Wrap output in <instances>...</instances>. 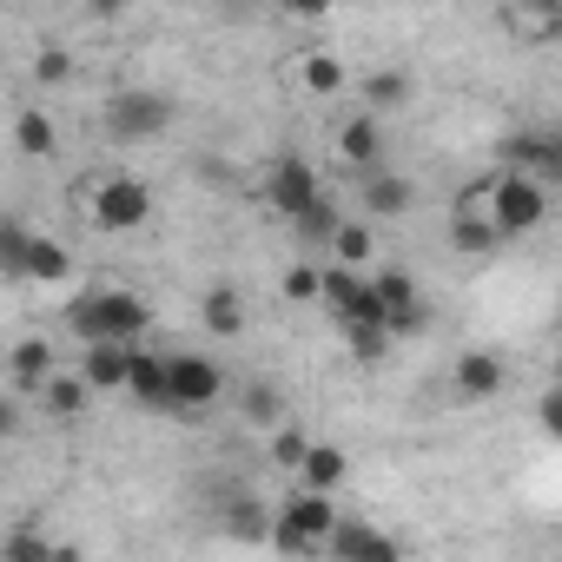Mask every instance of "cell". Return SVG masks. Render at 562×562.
<instances>
[{
  "mask_svg": "<svg viewBox=\"0 0 562 562\" xmlns=\"http://www.w3.org/2000/svg\"><path fill=\"white\" fill-rule=\"evenodd\" d=\"M146 318H153V305L139 292H80L67 305V325L80 345H139Z\"/></svg>",
  "mask_w": 562,
  "mask_h": 562,
  "instance_id": "obj_1",
  "label": "cell"
},
{
  "mask_svg": "<svg viewBox=\"0 0 562 562\" xmlns=\"http://www.w3.org/2000/svg\"><path fill=\"white\" fill-rule=\"evenodd\" d=\"M331 529H338V503H331V496H312V490H292V503L271 516V536H265V542H271L278 555H305V549H318Z\"/></svg>",
  "mask_w": 562,
  "mask_h": 562,
  "instance_id": "obj_2",
  "label": "cell"
},
{
  "mask_svg": "<svg viewBox=\"0 0 562 562\" xmlns=\"http://www.w3.org/2000/svg\"><path fill=\"white\" fill-rule=\"evenodd\" d=\"M483 218L496 225V238L536 232V225L549 218V192H542L536 179H522V172H496V186H490V205H483Z\"/></svg>",
  "mask_w": 562,
  "mask_h": 562,
  "instance_id": "obj_3",
  "label": "cell"
},
{
  "mask_svg": "<svg viewBox=\"0 0 562 562\" xmlns=\"http://www.w3.org/2000/svg\"><path fill=\"white\" fill-rule=\"evenodd\" d=\"M166 126H172V100L153 93V87H126V93L106 100V133H113L120 146H146V139H159Z\"/></svg>",
  "mask_w": 562,
  "mask_h": 562,
  "instance_id": "obj_4",
  "label": "cell"
},
{
  "mask_svg": "<svg viewBox=\"0 0 562 562\" xmlns=\"http://www.w3.org/2000/svg\"><path fill=\"white\" fill-rule=\"evenodd\" d=\"M87 212H93L100 232H139V225L153 218V186L133 179V172H106V179L93 186Z\"/></svg>",
  "mask_w": 562,
  "mask_h": 562,
  "instance_id": "obj_5",
  "label": "cell"
},
{
  "mask_svg": "<svg viewBox=\"0 0 562 562\" xmlns=\"http://www.w3.org/2000/svg\"><path fill=\"white\" fill-rule=\"evenodd\" d=\"M225 397V364L218 358H166V411H212Z\"/></svg>",
  "mask_w": 562,
  "mask_h": 562,
  "instance_id": "obj_6",
  "label": "cell"
},
{
  "mask_svg": "<svg viewBox=\"0 0 562 562\" xmlns=\"http://www.w3.org/2000/svg\"><path fill=\"white\" fill-rule=\"evenodd\" d=\"M265 199H271V212L299 218L312 199H325V186H318L312 159H299V153H278V159H271V172H265Z\"/></svg>",
  "mask_w": 562,
  "mask_h": 562,
  "instance_id": "obj_7",
  "label": "cell"
},
{
  "mask_svg": "<svg viewBox=\"0 0 562 562\" xmlns=\"http://www.w3.org/2000/svg\"><path fill=\"white\" fill-rule=\"evenodd\" d=\"M371 292H378V305H384V331H391V345L424 331V299H417V285H411L404 271H371Z\"/></svg>",
  "mask_w": 562,
  "mask_h": 562,
  "instance_id": "obj_8",
  "label": "cell"
},
{
  "mask_svg": "<svg viewBox=\"0 0 562 562\" xmlns=\"http://www.w3.org/2000/svg\"><path fill=\"white\" fill-rule=\"evenodd\" d=\"M503 172H522V179H536L542 192L562 179V139L555 133H516L509 146H503Z\"/></svg>",
  "mask_w": 562,
  "mask_h": 562,
  "instance_id": "obj_9",
  "label": "cell"
},
{
  "mask_svg": "<svg viewBox=\"0 0 562 562\" xmlns=\"http://www.w3.org/2000/svg\"><path fill=\"white\" fill-rule=\"evenodd\" d=\"M338 562H404V549L378 529V522H358V516H338V529L325 536Z\"/></svg>",
  "mask_w": 562,
  "mask_h": 562,
  "instance_id": "obj_10",
  "label": "cell"
},
{
  "mask_svg": "<svg viewBox=\"0 0 562 562\" xmlns=\"http://www.w3.org/2000/svg\"><path fill=\"white\" fill-rule=\"evenodd\" d=\"M338 153H345V166H351L358 179L384 172V126H378V113H351L345 133H338Z\"/></svg>",
  "mask_w": 562,
  "mask_h": 562,
  "instance_id": "obj_11",
  "label": "cell"
},
{
  "mask_svg": "<svg viewBox=\"0 0 562 562\" xmlns=\"http://www.w3.org/2000/svg\"><path fill=\"white\" fill-rule=\"evenodd\" d=\"M292 476H299V490H312V496H338V483L351 476V457H345L338 443H312Z\"/></svg>",
  "mask_w": 562,
  "mask_h": 562,
  "instance_id": "obj_12",
  "label": "cell"
},
{
  "mask_svg": "<svg viewBox=\"0 0 562 562\" xmlns=\"http://www.w3.org/2000/svg\"><path fill=\"white\" fill-rule=\"evenodd\" d=\"M450 384H457V397H496L509 384V371H503L496 351H463L457 371H450Z\"/></svg>",
  "mask_w": 562,
  "mask_h": 562,
  "instance_id": "obj_13",
  "label": "cell"
},
{
  "mask_svg": "<svg viewBox=\"0 0 562 562\" xmlns=\"http://www.w3.org/2000/svg\"><path fill=\"white\" fill-rule=\"evenodd\" d=\"M0 364H8V378H14V391H41L60 364H54V345L47 338H21L8 358H0Z\"/></svg>",
  "mask_w": 562,
  "mask_h": 562,
  "instance_id": "obj_14",
  "label": "cell"
},
{
  "mask_svg": "<svg viewBox=\"0 0 562 562\" xmlns=\"http://www.w3.org/2000/svg\"><path fill=\"white\" fill-rule=\"evenodd\" d=\"M126 391H133L146 411H166V358L146 351V345H133V351H126Z\"/></svg>",
  "mask_w": 562,
  "mask_h": 562,
  "instance_id": "obj_15",
  "label": "cell"
},
{
  "mask_svg": "<svg viewBox=\"0 0 562 562\" xmlns=\"http://www.w3.org/2000/svg\"><path fill=\"white\" fill-rule=\"evenodd\" d=\"M411 205H417V186L404 172H371L364 179V212L371 218H404Z\"/></svg>",
  "mask_w": 562,
  "mask_h": 562,
  "instance_id": "obj_16",
  "label": "cell"
},
{
  "mask_svg": "<svg viewBox=\"0 0 562 562\" xmlns=\"http://www.w3.org/2000/svg\"><path fill=\"white\" fill-rule=\"evenodd\" d=\"M14 146H21L27 159H54V153H60L54 113H47V106H21V113H14Z\"/></svg>",
  "mask_w": 562,
  "mask_h": 562,
  "instance_id": "obj_17",
  "label": "cell"
},
{
  "mask_svg": "<svg viewBox=\"0 0 562 562\" xmlns=\"http://www.w3.org/2000/svg\"><path fill=\"white\" fill-rule=\"evenodd\" d=\"M126 351L133 345H87V364H80L87 391H126Z\"/></svg>",
  "mask_w": 562,
  "mask_h": 562,
  "instance_id": "obj_18",
  "label": "cell"
},
{
  "mask_svg": "<svg viewBox=\"0 0 562 562\" xmlns=\"http://www.w3.org/2000/svg\"><path fill=\"white\" fill-rule=\"evenodd\" d=\"M199 318H205L212 338H238V331H245V299H238L232 285H212L205 305H199Z\"/></svg>",
  "mask_w": 562,
  "mask_h": 562,
  "instance_id": "obj_19",
  "label": "cell"
},
{
  "mask_svg": "<svg viewBox=\"0 0 562 562\" xmlns=\"http://www.w3.org/2000/svg\"><path fill=\"white\" fill-rule=\"evenodd\" d=\"M87 397H93V391H87V378H80V371H54V378L41 384L47 417H80V411H87Z\"/></svg>",
  "mask_w": 562,
  "mask_h": 562,
  "instance_id": "obj_20",
  "label": "cell"
},
{
  "mask_svg": "<svg viewBox=\"0 0 562 562\" xmlns=\"http://www.w3.org/2000/svg\"><path fill=\"white\" fill-rule=\"evenodd\" d=\"M0 562H54V536L41 522H14L0 536Z\"/></svg>",
  "mask_w": 562,
  "mask_h": 562,
  "instance_id": "obj_21",
  "label": "cell"
},
{
  "mask_svg": "<svg viewBox=\"0 0 562 562\" xmlns=\"http://www.w3.org/2000/svg\"><path fill=\"white\" fill-rule=\"evenodd\" d=\"M67 271H74V251H67L60 238L34 232V238H27V278H41V285H54V278H67Z\"/></svg>",
  "mask_w": 562,
  "mask_h": 562,
  "instance_id": "obj_22",
  "label": "cell"
},
{
  "mask_svg": "<svg viewBox=\"0 0 562 562\" xmlns=\"http://www.w3.org/2000/svg\"><path fill=\"white\" fill-rule=\"evenodd\" d=\"M245 424H258V430H278V424H285V391H278L271 378H251V384H245Z\"/></svg>",
  "mask_w": 562,
  "mask_h": 562,
  "instance_id": "obj_23",
  "label": "cell"
},
{
  "mask_svg": "<svg viewBox=\"0 0 562 562\" xmlns=\"http://www.w3.org/2000/svg\"><path fill=\"white\" fill-rule=\"evenodd\" d=\"M27 238H34L27 218L0 212V278H27Z\"/></svg>",
  "mask_w": 562,
  "mask_h": 562,
  "instance_id": "obj_24",
  "label": "cell"
},
{
  "mask_svg": "<svg viewBox=\"0 0 562 562\" xmlns=\"http://www.w3.org/2000/svg\"><path fill=\"white\" fill-rule=\"evenodd\" d=\"M450 245H457L463 258H483V251H496L503 238H496V225H490L483 212H457V218H450Z\"/></svg>",
  "mask_w": 562,
  "mask_h": 562,
  "instance_id": "obj_25",
  "label": "cell"
},
{
  "mask_svg": "<svg viewBox=\"0 0 562 562\" xmlns=\"http://www.w3.org/2000/svg\"><path fill=\"white\" fill-rule=\"evenodd\" d=\"M299 80H305V93H318V100H331V93H345V60L338 54H305V67H299Z\"/></svg>",
  "mask_w": 562,
  "mask_h": 562,
  "instance_id": "obj_26",
  "label": "cell"
},
{
  "mask_svg": "<svg viewBox=\"0 0 562 562\" xmlns=\"http://www.w3.org/2000/svg\"><path fill=\"white\" fill-rule=\"evenodd\" d=\"M331 251H338V265H345V271H358V265H371L378 238H371V225H364V218H345V225L331 232Z\"/></svg>",
  "mask_w": 562,
  "mask_h": 562,
  "instance_id": "obj_27",
  "label": "cell"
},
{
  "mask_svg": "<svg viewBox=\"0 0 562 562\" xmlns=\"http://www.w3.org/2000/svg\"><path fill=\"white\" fill-rule=\"evenodd\" d=\"M292 225H299V238H305V245H331V232L345 225V212H338L331 199H312V205H305Z\"/></svg>",
  "mask_w": 562,
  "mask_h": 562,
  "instance_id": "obj_28",
  "label": "cell"
},
{
  "mask_svg": "<svg viewBox=\"0 0 562 562\" xmlns=\"http://www.w3.org/2000/svg\"><path fill=\"white\" fill-rule=\"evenodd\" d=\"M225 529H232L238 542H265V536H271V509L251 503V496H238V503L225 509Z\"/></svg>",
  "mask_w": 562,
  "mask_h": 562,
  "instance_id": "obj_29",
  "label": "cell"
},
{
  "mask_svg": "<svg viewBox=\"0 0 562 562\" xmlns=\"http://www.w3.org/2000/svg\"><path fill=\"white\" fill-rule=\"evenodd\" d=\"M305 450H312V430H305V424H292V417H285V424L271 430V463H278V470H299V463H305Z\"/></svg>",
  "mask_w": 562,
  "mask_h": 562,
  "instance_id": "obj_30",
  "label": "cell"
},
{
  "mask_svg": "<svg viewBox=\"0 0 562 562\" xmlns=\"http://www.w3.org/2000/svg\"><path fill=\"white\" fill-rule=\"evenodd\" d=\"M404 100H411V74L404 67H378L364 80V106H404Z\"/></svg>",
  "mask_w": 562,
  "mask_h": 562,
  "instance_id": "obj_31",
  "label": "cell"
},
{
  "mask_svg": "<svg viewBox=\"0 0 562 562\" xmlns=\"http://www.w3.org/2000/svg\"><path fill=\"white\" fill-rule=\"evenodd\" d=\"M74 80V54L67 47H41L34 54V87H67Z\"/></svg>",
  "mask_w": 562,
  "mask_h": 562,
  "instance_id": "obj_32",
  "label": "cell"
},
{
  "mask_svg": "<svg viewBox=\"0 0 562 562\" xmlns=\"http://www.w3.org/2000/svg\"><path fill=\"white\" fill-rule=\"evenodd\" d=\"M278 292H285L292 305H318V265H292L285 278H278Z\"/></svg>",
  "mask_w": 562,
  "mask_h": 562,
  "instance_id": "obj_33",
  "label": "cell"
},
{
  "mask_svg": "<svg viewBox=\"0 0 562 562\" xmlns=\"http://www.w3.org/2000/svg\"><path fill=\"white\" fill-rule=\"evenodd\" d=\"M345 345H351L358 364H384L391 358V331H345Z\"/></svg>",
  "mask_w": 562,
  "mask_h": 562,
  "instance_id": "obj_34",
  "label": "cell"
},
{
  "mask_svg": "<svg viewBox=\"0 0 562 562\" xmlns=\"http://www.w3.org/2000/svg\"><path fill=\"white\" fill-rule=\"evenodd\" d=\"M21 397H0V443H8V437H21Z\"/></svg>",
  "mask_w": 562,
  "mask_h": 562,
  "instance_id": "obj_35",
  "label": "cell"
},
{
  "mask_svg": "<svg viewBox=\"0 0 562 562\" xmlns=\"http://www.w3.org/2000/svg\"><path fill=\"white\" fill-rule=\"evenodd\" d=\"M536 424H542L549 437L562 430V397H555V391H542V404H536Z\"/></svg>",
  "mask_w": 562,
  "mask_h": 562,
  "instance_id": "obj_36",
  "label": "cell"
},
{
  "mask_svg": "<svg viewBox=\"0 0 562 562\" xmlns=\"http://www.w3.org/2000/svg\"><path fill=\"white\" fill-rule=\"evenodd\" d=\"M0 358H8V351H0Z\"/></svg>",
  "mask_w": 562,
  "mask_h": 562,
  "instance_id": "obj_37",
  "label": "cell"
}]
</instances>
